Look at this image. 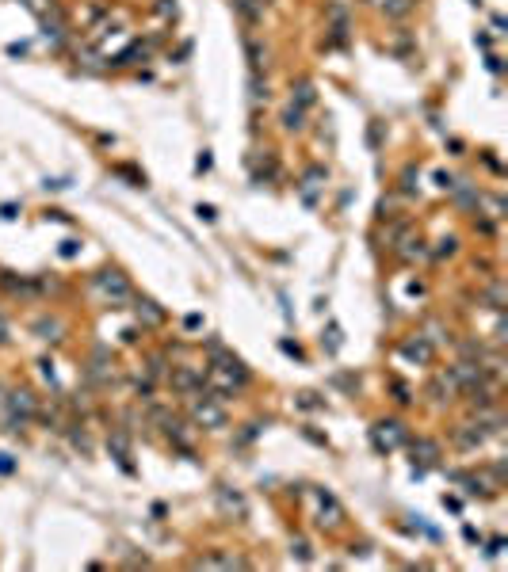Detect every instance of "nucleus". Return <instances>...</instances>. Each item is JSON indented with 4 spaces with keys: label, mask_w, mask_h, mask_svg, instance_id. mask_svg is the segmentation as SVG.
Masks as SVG:
<instances>
[{
    "label": "nucleus",
    "mask_w": 508,
    "mask_h": 572,
    "mask_svg": "<svg viewBox=\"0 0 508 572\" xmlns=\"http://www.w3.org/2000/svg\"><path fill=\"white\" fill-rule=\"evenodd\" d=\"M191 416H195V424H203V427H226V412H222L214 393H203V400L191 405Z\"/></svg>",
    "instance_id": "f257e3e1"
},
{
    "label": "nucleus",
    "mask_w": 508,
    "mask_h": 572,
    "mask_svg": "<svg viewBox=\"0 0 508 572\" xmlns=\"http://www.w3.org/2000/svg\"><path fill=\"white\" fill-rule=\"evenodd\" d=\"M96 286H99V290H107L115 302H126V298H130V286H126V278L119 275V271H99Z\"/></svg>",
    "instance_id": "f03ea898"
},
{
    "label": "nucleus",
    "mask_w": 508,
    "mask_h": 572,
    "mask_svg": "<svg viewBox=\"0 0 508 572\" xmlns=\"http://www.w3.org/2000/svg\"><path fill=\"white\" fill-rule=\"evenodd\" d=\"M405 439V427L402 424H378L375 427V442H378V450H390V447H398V442Z\"/></svg>",
    "instance_id": "7ed1b4c3"
},
{
    "label": "nucleus",
    "mask_w": 508,
    "mask_h": 572,
    "mask_svg": "<svg viewBox=\"0 0 508 572\" xmlns=\"http://www.w3.org/2000/svg\"><path fill=\"white\" fill-rule=\"evenodd\" d=\"M291 107H298V111L313 107V84L310 81H298L295 88H291Z\"/></svg>",
    "instance_id": "20e7f679"
},
{
    "label": "nucleus",
    "mask_w": 508,
    "mask_h": 572,
    "mask_svg": "<svg viewBox=\"0 0 508 572\" xmlns=\"http://www.w3.org/2000/svg\"><path fill=\"white\" fill-rule=\"evenodd\" d=\"M402 355H405V359H417V362H428V359H432V347H428V343L417 336V340H405L402 343Z\"/></svg>",
    "instance_id": "39448f33"
},
{
    "label": "nucleus",
    "mask_w": 508,
    "mask_h": 572,
    "mask_svg": "<svg viewBox=\"0 0 508 572\" xmlns=\"http://www.w3.org/2000/svg\"><path fill=\"white\" fill-rule=\"evenodd\" d=\"M218 504H222V511H230V515H245V496H237V492H230V489H218Z\"/></svg>",
    "instance_id": "423d86ee"
},
{
    "label": "nucleus",
    "mask_w": 508,
    "mask_h": 572,
    "mask_svg": "<svg viewBox=\"0 0 508 572\" xmlns=\"http://www.w3.org/2000/svg\"><path fill=\"white\" fill-rule=\"evenodd\" d=\"M134 309H138V317H146V325H161V320H164V313L157 309L149 298H138V305H134Z\"/></svg>",
    "instance_id": "0eeeda50"
},
{
    "label": "nucleus",
    "mask_w": 508,
    "mask_h": 572,
    "mask_svg": "<svg viewBox=\"0 0 508 572\" xmlns=\"http://www.w3.org/2000/svg\"><path fill=\"white\" fill-rule=\"evenodd\" d=\"M12 412H19V416H35V400L31 393H12Z\"/></svg>",
    "instance_id": "6e6552de"
},
{
    "label": "nucleus",
    "mask_w": 508,
    "mask_h": 572,
    "mask_svg": "<svg viewBox=\"0 0 508 572\" xmlns=\"http://www.w3.org/2000/svg\"><path fill=\"white\" fill-rule=\"evenodd\" d=\"M413 454H420V462H436V458H440V447L428 442V439H417L413 442Z\"/></svg>",
    "instance_id": "1a4fd4ad"
},
{
    "label": "nucleus",
    "mask_w": 508,
    "mask_h": 572,
    "mask_svg": "<svg viewBox=\"0 0 508 572\" xmlns=\"http://www.w3.org/2000/svg\"><path fill=\"white\" fill-rule=\"evenodd\" d=\"M173 382H176V389H184V393L199 389V374H191V370H176Z\"/></svg>",
    "instance_id": "9d476101"
},
{
    "label": "nucleus",
    "mask_w": 508,
    "mask_h": 572,
    "mask_svg": "<svg viewBox=\"0 0 508 572\" xmlns=\"http://www.w3.org/2000/svg\"><path fill=\"white\" fill-rule=\"evenodd\" d=\"M35 332H39L42 340H58L54 332H61V325H58V320H39V325H35Z\"/></svg>",
    "instance_id": "9b49d317"
},
{
    "label": "nucleus",
    "mask_w": 508,
    "mask_h": 572,
    "mask_svg": "<svg viewBox=\"0 0 508 572\" xmlns=\"http://www.w3.org/2000/svg\"><path fill=\"white\" fill-rule=\"evenodd\" d=\"M283 126H287V130H302V111H298V107H287V111H283Z\"/></svg>",
    "instance_id": "f8f14e48"
},
{
    "label": "nucleus",
    "mask_w": 508,
    "mask_h": 572,
    "mask_svg": "<svg viewBox=\"0 0 508 572\" xmlns=\"http://www.w3.org/2000/svg\"><path fill=\"white\" fill-rule=\"evenodd\" d=\"M485 302H489V309H505V305H500V302H505V286H489V294H485Z\"/></svg>",
    "instance_id": "ddd939ff"
},
{
    "label": "nucleus",
    "mask_w": 508,
    "mask_h": 572,
    "mask_svg": "<svg viewBox=\"0 0 508 572\" xmlns=\"http://www.w3.org/2000/svg\"><path fill=\"white\" fill-rule=\"evenodd\" d=\"M482 439H485L482 431H467V427L459 431V442H462V447H482Z\"/></svg>",
    "instance_id": "4468645a"
},
{
    "label": "nucleus",
    "mask_w": 508,
    "mask_h": 572,
    "mask_svg": "<svg viewBox=\"0 0 508 572\" xmlns=\"http://www.w3.org/2000/svg\"><path fill=\"white\" fill-rule=\"evenodd\" d=\"M253 99H268V84L253 81Z\"/></svg>",
    "instance_id": "2eb2a0df"
},
{
    "label": "nucleus",
    "mask_w": 508,
    "mask_h": 572,
    "mask_svg": "<svg viewBox=\"0 0 508 572\" xmlns=\"http://www.w3.org/2000/svg\"><path fill=\"white\" fill-rule=\"evenodd\" d=\"M279 347H283V351H287V355H295V359H302V351H298V343L283 340V343H279Z\"/></svg>",
    "instance_id": "dca6fc26"
},
{
    "label": "nucleus",
    "mask_w": 508,
    "mask_h": 572,
    "mask_svg": "<svg viewBox=\"0 0 508 572\" xmlns=\"http://www.w3.org/2000/svg\"><path fill=\"white\" fill-rule=\"evenodd\" d=\"M12 469H16V462L8 454H0V473H12Z\"/></svg>",
    "instance_id": "f3484780"
},
{
    "label": "nucleus",
    "mask_w": 508,
    "mask_h": 572,
    "mask_svg": "<svg viewBox=\"0 0 508 572\" xmlns=\"http://www.w3.org/2000/svg\"><path fill=\"white\" fill-rule=\"evenodd\" d=\"M199 218H203V221H214V218H218V214H214V206H199Z\"/></svg>",
    "instance_id": "a211bd4d"
},
{
    "label": "nucleus",
    "mask_w": 508,
    "mask_h": 572,
    "mask_svg": "<svg viewBox=\"0 0 508 572\" xmlns=\"http://www.w3.org/2000/svg\"><path fill=\"white\" fill-rule=\"evenodd\" d=\"M61 256H77V241H66V245H61Z\"/></svg>",
    "instance_id": "6ab92c4d"
},
{
    "label": "nucleus",
    "mask_w": 508,
    "mask_h": 572,
    "mask_svg": "<svg viewBox=\"0 0 508 572\" xmlns=\"http://www.w3.org/2000/svg\"><path fill=\"white\" fill-rule=\"evenodd\" d=\"M157 8H161L164 16H176V4H168V0H161V4H157Z\"/></svg>",
    "instance_id": "aec40b11"
},
{
    "label": "nucleus",
    "mask_w": 508,
    "mask_h": 572,
    "mask_svg": "<svg viewBox=\"0 0 508 572\" xmlns=\"http://www.w3.org/2000/svg\"><path fill=\"white\" fill-rule=\"evenodd\" d=\"M0 343H8V325L0 320Z\"/></svg>",
    "instance_id": "412c9836"
},
{
    "label": "nucleus",
    "mask_w": 508,
    "mask_h": 572,
    "mask_svg": "<svg viewBox=\"0 0 508 572\" xmlns=\"http://www.w3.org/2000/svg\"><path fill=\"white\" fill-rule=\"evenodd\" d=\"M23 4H31V0H23Z\"/></svg>",
    "instance_id": "4be33fe9"
},
{
    "label": "nucleus",
    "mask_w": 508,
    "mask_h": 572,
    "mask_svg": "<svg viewBox=\"0 0 508 572\" xmlns=\"http://www.w3.org/2000/svg\"><path fill=\"white\" fill-rule=\"evenodd\" d=\"M474 4H478V0H474Z\"/></svg>",
    "instance_id": "5701e85b"
}]
</instances>
